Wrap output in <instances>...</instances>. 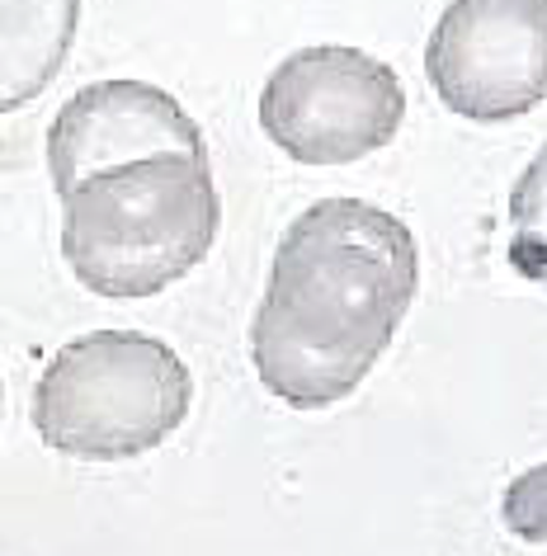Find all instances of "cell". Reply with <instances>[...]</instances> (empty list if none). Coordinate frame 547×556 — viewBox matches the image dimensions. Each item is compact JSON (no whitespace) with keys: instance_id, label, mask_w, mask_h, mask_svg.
<instances>
[{"instance_id":"9","label":"cell","mask_w":547,"mask_h":556,"mask_svg":"<svg viewBox=\"0 0 547 556\" xmlns=\"http://www.w3.org/2000/svg\"><path fill=\"white\" fill-rule=\"evenodd\" d=\"M500 519H505V528H510L514 538L547 542V463L519 471V477L505 485Z\"/></svg>"},{"instance_id":"6","label":"cell","mask_w":547,"mask_h":556,"mask_svg":"<svg viewBox=\"0 0 547 556\" xmlns=\"http://www.w3.org/2000/svg\"><path fill=\"white\" fill-rule=\"evenodd\" d=\"M165 151L208 156L199 123L171 90L147 80H95L58 109L48 128V175L58 193H72L80 179L151 161Z\"/></svg>"},{"instance_id":"2","label":"cell","mask_w":547,"mask_h":556,"mask_svg":"<svg viewBox=\"0 0 547 556\" xmlns=\"http://www.w3.org/2000/svg\"><path fill=\"white\" fill-rule=\"evenodd\" d=\"M222 227L208 156L165 151L62 193V260L95 298H157L199 269Z\"/></svg>"},{"instance_id":"3","label":"cell","mask_w":547,"mask_h":556,"mask_svg":"<svg viewBox=\"0 0 547 556\" xmlns=\"http://www.w3.org/2000/svg\"><path fill=\"white\" fill-rule=\"evenodd\" d=\"M194 406V378L171 344L142 330H90L38 372L34 429L76 463H128L161 448Z\"/></svg>"},{"instance_id":"4","label":"cell","mask_w":547,"mask_h":556,"mask_svg":"<svg viewBox=\"0 0 547 556\" xmlns=\"http://www.w3.org/2000/svg\"><path fill=\"white\" fill-rule=\"evenodd\" d=\"M406 118V90L387 62L359 48L288 52L260 90L264 137L298 165H355L383 151Z\"/></svg>"},{"instance_id":"7","label":"cell","mask_w":547,"mask_h":556,"mask_svg":"<svg viewBox=\"0 0 547 556\" xmlns=\"http://www.w3.org/2000/svg\"><path fill=\"white\" fill-rule=\"evenodd\" d=\"M80 0H0V109L15 114L62 72Z\"/></svg>"},{"instance_id":"8","label":"cell","mask_w":547,"mask_h":556,"mask_svg":"<svg viewBox=\"0 0 547 556\" xmlns=\"http://www.w3.org/2000/svg\"><path fill=\"white\" fill-rule=\"evenodd\" d=\"M510 264L547 293V142L510 189Z\"/></svg>"},{"instance_id":"1","label":"cell","mask_w":547,"mask_h":556,"mask_svg":"<svg viewBox=\"0 0 547 556\" xmlns=\"http://www.w3.org/2000/svg\"><path fill=\"white\" fill-rule=\"evenodd\" d=\"M420 288L415 231L363 199H321L274 245L270 288L250 321L264 392L321 410L359 392Z\"/></svg>"},{"instance_id":"5","label":"cell","mask_w":547,"mask_h":556,"mask_svg":"<svg viewBox=\"0 0 547 556\" xmlns=\"http://www.w3.org/2000/svg\"><path fill=\"white\" fill-rule=\"evenodd\" d=\"M448 114L510 123L547 100V0H453L425 43Z\"/></svg>"}]
</instances>
